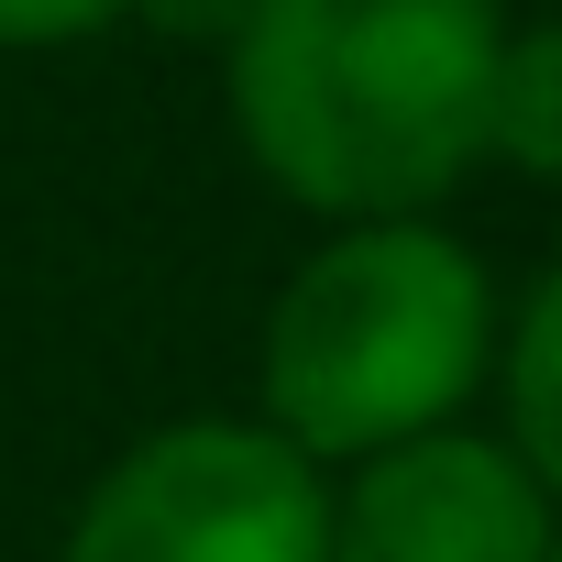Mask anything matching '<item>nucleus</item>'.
Segmentation results:
<instances>
[{"instance_id":"obj_1","label":"nucleus","mask_w":562,"mask_h":562,"mask_svg":"<svg viewBox=\"0 0 562 562\" xmlns=\"http://www.w3.org/2000/svg\"><path fill=\"white\" fill-rule=\"evenodd\" d=\"M507 0H243L221 111L243 166L331 221H419L485 177Z\"/></svg>"},{"instance_id":"obj_2","label":"nucleus","mask_w":562,"mask_h":562,"mask_svg":"<svg viewBox=\"0 0 562 562\" xmlns=\"http://www.w3.org/2000/svg\"><path fill=\"white\" fill-rule=\"evenodd\" d=\"M507 288L441 221H331L254 321V419L321 474H353L397 441L463 430L496 375Z\"/></svg>"},{"instance_id":"obj_3","label":"nucleus","mask_w":562,"mask_h":562,"mask_svg":"<svg viewBox=\"0 0 562 562\" xmlns=\"http://www.w3.org/2000/svg\"><path fill=\"white\" fill-rule=\"evenodd\" d=\"M56 562H331V474L254 408L155 419L89 474Z\"/></svg>"},{"instance_id":"obj_4","label":"nucleus","mask_w":562,"mask_h":562,"mask_svg":"<svg viewBox=\"0 0 562 562\" xmlns=\"http://www.w3.org/2000/svg\"><path fill=\"white\" fill-rule=\"evenodd\" d=\"M562 507L496 430H430L331 474V562H551Z\"/></svg>"},{"instance_id":"obj_5","label":"nucleus","mask_w":562,"mask_h":562,"mask_svg":"<svg viewBox=\"0 0 562 562\" xmlns=\"http://www.w3.org/2000/svg\"><path fill=\"white\" fill-rule=\"evenodd\" d=\"M496 441L540 474V496L562 507V254L507 299V331H496Z\"/></svg>"},{"instance_id":"obj_6","label":"nucleus","mask_w":562,"mask_h":562,"mask_svg":"<svg viewBox=\"0 0 562 562\" xmlns=\"http://www.w3.org/2000/svg\"><path fill=\"white\" fill-rule=\"evenodd\" d=\"M485 166H518L529 188L562 199V12L507 23V56H496V144H485Z\"/></svg>"},{"instance_id":"obj_7","label":"nucleus","mask_w":562,"mask_h":562,"mask_svg":"<svg viewBox=\"0 0 562 562\" xmlns=\"http://www.w3.org/2000/svg\"><path fill=\"white\" fill-rule=\"evenodd\" d=\"M133 23V0H0V56H67Z\"/></svg>"},{"instance_id":"obj_8","label":"nucleus","mask_w":562,"mask_h":562,"mask_svg":"<svg viewBox=\"0 0 562 562\" xmlns=\"http://www.w3.org/2000/svg\"><path fill=\"white\" fill-rule=\"evenodd\" d=\"M133 23H155V34H177V45H210V56H221V34L243 23V0H133Z\"/></svg>"},{"instance_id":"obj_9","label":"nucleus","mask_w":562,"mask_h":562,"mask_svg":"<svg viewBox=\"0 0 562 562\" xmlns=\"http://www.w3.org/2000/svg\"><path fill=\"white\" fill-rule=\"evenodd\" d=\"M551 562H562V540H551Z\"/></svg>"}]
</instances>
